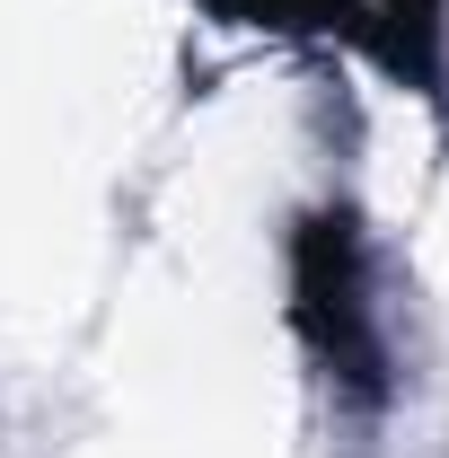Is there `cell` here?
I'll return each instance as SVG.
<instances>
[{"label":"cell","mask_w":449,"mask_h":458,"mask_svg":"<svg viewBox=\"0 0 449 458\" xmlns=\"http://www.w3.org/2000/svg\"><path fill=\"white\" fill-rule=\"evenodd\" d=\"M221 9H238L247 27H326L414 80H432L441 62V0H221Z\"/></svg>","instance_id":"cell-1"},{"label":"cell","mask_w":449,"mask_h":458,"mask_svg":"<svg viewBox=\"0 0 449 458\" xmlns=\"http://www.w3.org/2000/svg\"><path fill=\"white\" fill-rule=\"evenodd\" d=\"M300 318L326 361H343L352 379H370V318H361V274H352V229L343 221H309L300 238Z\"/></svg>","instance_id":"cell-2"}]
</instances>
